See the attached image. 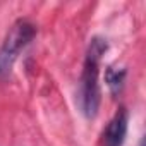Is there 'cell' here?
Segmentation results:
<instances>
[{
  "instance_id": "1",
  "label": "cell",
  "mask_w": 146,
  "mask_h": 146,
  "mask_svg": "<svg viewBox=\"0 0 146 146\" xmlns=\"http://www.w3.org/2000/svg\"><path fill=\"white\" fill-rule=\"evenodd\" d=\"M108 50V45L103 38H93L90 41L84 64H83V72L79 79V91H78V102L79 108L84 117L95 119L100 108V100H102V91H100V60Z\"/></svg>"
},
{
  "instance_id": "2",
  "label": "cell",
  "mask_w": 146,
  "mask_h": 146,
  "mask_svg": "<svg viewBox=\"0 0 146 146\" xmlns=\"http://www.w3.org/2000/svg\"><path fill=\"white\" fill-rule=\"evenodd\" d=\"M36 36V26L28 19H19L9 29L2 46H0V79L11 76V70L19 57V53L33 41Z\"/></svg>"
},
{
  "instance_id": "3",
  "label": "cell",
  "mask_w": 146,
  "mask_h": 146,
  "mask_svg": "<svg viewBox=\"0 0 146 146\" xmlns=\"http://www.w3.org/2000/svg\"><path fill=\"white\" fill-rule=\"evenodd\" d=\"M127 122H129V113L122 107L107 124L103 131V144L105 146H122L125 141V134H127Z\"/></svg>"
},
{
  "instance_id": "4",
  "label": "cell",
  "mask_w": 146,
  "mask_h": 146,
  "mask_svg": "<svg viewBox=\"0 0 146 146\" xmlns=\"http://www.w3.org/2000/svg\"><path fill=\"white\" fill-rule=\"evenodd\" d=\"M124 81H125V69H117V67H107L105 70V83L108 86V90L117 95L120 93L122 86H124Z\"/></svg>"
}]
</instances>
